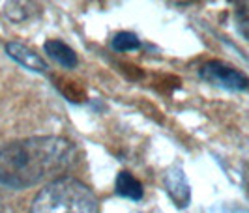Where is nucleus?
Here are the masks:
<instances>
[{
    "mask_svg": "<svg viewBox=\"0 0 249 213\" xmlns=\"http://www.w3.org/2000/svg\"><path fill=\"white\" fill-rule=\"evenodd\" d=\"M141 47V39L133 34V32H118L112 38V49L120 50V52H127V50H135Z\"/></svg>",
    "mask_w": 249,
    "mask_h": 213,
    "instance_id": "6e6552de",
    "label": "nucleus"
},
{
    "mask_svg": "<svg viewBox=\"0 0 249 213\" xmlns=\"http://www.w3.org/2000/svg\"><path fill=\"white\" fill-rule=\"evenodd\" d=\"M238 23H240V28L244 30V34L249 36V2L238 4Z\"/></svg>",
    "mask_w": 249,
    "mask_h": 213,
    "instance_id": "1a4fd4ad",
    "label": "nucleus"
},
{
    "mask_svg": "<svg viewBox=\"0 0 249 213\" xmlns=\"http://www.w3.org/2000/svg\"><path fill=\"white\" fill-rule=\"evenodd\" d=\"M202 81L217 88H225L231 92H244L249 88V79L240 69L221 62V60H210L199 69Z\"/></svg>",
    "mask_w": 249,
    "mask_h": 213,
    "instance_id": "7ed1b4c3",
    "label": "nucleus"
},
{
    "mask_svg": "<svg viewBox=\"0 0 249 213\" xmlns=\"http://www.w3.org/2000/svg\"><path fill=\"white\" fill-rule=\"evenodd\" d=\"M212 213H249V210L236 204H223V206H217Z\"/></svg>",
    "mask_w": 249,
    "mask_h": 213,
    "instance_id": "9d476101",
    "label": "nucleus"
},
{
    "mask_svg": "<svg viewBox=\"0 0 249 213\" xmlns=\"http://www.w3.org/2000/svg\"><path fill=\"white\" fill-rule=\"evenodd\" d=\"M165 189H167L171 200L175 202L178 208H186L191 200V187H189L186 172L180 164L173 166L165 174Z\"/></svg>",
    "mask_w": 249,
    "mask_h": 213,
    "instance_id": "20e7f679",
    "label": "nucleus"
},
{
    "mask_svg": "<svg viewBox=\"0 0 249 213\" xmlns=\"http://www.w3.org/2000/svg\"><path fill=\"white\" fill-rule=\"evenodd\" d=\"M43 49H45V52L49 54L54 62L60 64L66 69H73L75 66L79 64L75 50L68 43H64L62 39H47Z\"/></svg>",
    "mask_w": 249,
    "mask_h": 213,
    "instance_id": "423d86ee",
    "label": "nucleus"
},
{
    "mask_svg": "<svg viewBox=\"0 0 249 213\" xmlns=\"http://www.w3.org/2000/svg\"><path fill=\"white\" fill-rule=\"evenodd\" d=\"M30 213H100V206L85 183L62 176L37 193Z\"/></svg>",
    "mask_w": 249,
    "mask_h": 213,
    "instance_id": "f03ea898",
    "label": "nucleus"
},
{
    "mask_svg": "<svg viewBox=\"0 0 249 213\" xmlns=\"http://www.w3.org/2000/svg\"><path fill=\"white\" fill-rule=\"evenodd\" d=\"M75 159V146L62 137H32L0 150V185L28 189L54 181Z\"/></svg>",
    "mask_w": 249,
    "mask_h": 213,
    "instance_id": "f257e3e1",
    "label": "nucleus"
},
{
    "mask_svg": "<svg viewBox=\"0 0 249 213\" xmlns=\"http://www.w3.org/2000/svg\"><path fill=\"white\" fill-rule=\"evenodd\" d=\"M6 52L10 54V58H13L17 64L25 66L26 69L30 71H37V73H45L49 67H47V62L30 49L25 43H19V41H10L6 43Z\"/></svg>",
    "mask_w": 249,
    "mask_h": 213,
    "instance_id": "39448f33",
    "label": "nucleus"
},
{
    "mask_svg": "<svg viewBox=\"0 0 249 213\" xmlns=\"http://www.w3.org/2000/svg\"><path fill=\"white\" fill-rule=\"evenodd\" d=\"M114 187H116V193L120 197H125L129 200H141L142 198V183L139 181L135 176L127 170H122L116 176V181H114Z\"/></svg>",
    "mask_w": 249,
    "mask_h": 213,
    "instance_id": "0eeeda50",
    "label": "nucleus"
}]
</instances>
